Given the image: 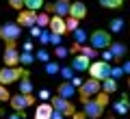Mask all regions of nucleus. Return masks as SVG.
<instances>
[{
    "instance_id": "obj_25",
    "label": "nucleus",
    "mask_w": 130,
    "mask_h": 119,
    "mask_svg": "<svg viewBox=\"0 0 130 119\" xmlns=\"http://www.w3.org/2000/svg\"><path fill=\"white\" fill-rule=\"evenodd\" d=\"M104 9H121L124 7V0H98Z\"/></svg>"
},
{
    "instance_id": "obj_40",
    "label": "nucleus",
    "mask_w": 130,
    "mask_h": 119,
    "mask_svg": "<svg viewBox=\"0 0 130 119\" xmlns=\"http://www.w3.org/2000/svg\"><path fill=\"white\" fill-rule=\"evenodd\" d=\"M41 30H43V28H39V26H32V28H30V37H32V39H39Z\"/></svg>"
},
{
    "instance_id": "obj_4",
    "label": "nucleus",
    "mask_w": 130,
    "mask_h": 119,
    "mask_svg": "<svg viewBox=\"0 0 130 119\" xmlns=\"http://www.w3.org/2000/svg\"><path fill=\"white\" fill-rule=\"evenodd\" d=\"M111 63H106V61H93L91 67H89V78H95V80H106V78H111Z\"/></svg>"
},
{
    "instance_id": "obj_23",
    "label": "nucleus",
    "mask_w": 130,
    "mask_h": 119,
    "mask_svg": "<svg viewBox=\"0 0 130 119\" xmlns=\"http://www.w3.org/2000/svg\"><path fill=\"white\" fill-rule=\"evenodd\" d=\"M61 78H63V82H72L74 80V67L72 65H67V67H61Z\"/></svg>"
},
{
    "instance_id": "obj_34",
    "label": "nucleus",
    "mask_w": 130,
    "mask_h": 119,
    "mask_svg": "<svg viewBox=\"0 0 130 119\" xmlns=\"http://www.w3.org/2000/svg\"><path fill=\"white\" fill-rule=\"evenodd\" d=\"M54 54H56V59H65V56L70 54V48H65V46H59L54 50Z\"/></svg>"
},
{
    "instance_id": "obj_8",
    "label": "nucleus",
    "mask_w": 130,
    "mask_h": 119,
    "mask_svg": "<svg viewBox=\"0 0 130 119\" xmlns=\"http://www.w3.org/2000/svg\"><path fill=\"white\" fill-rule=\"evenodd\" d=\"M50 13L59 15V18H70V9H72V0H54L46 7Z\"/></svg>"
},
{
    "instance_id": "obj_3",
    "label": "nucleus",
    "mask_w": 130,
    "mask_h": 119,
    "mask_svg": "<svg viewBox=\"0 0 130 119\" xmlns=\"http://www.w3.org/2000/svg\"><path fill=\"white\" fill-rule=\"evenodd\" d=\"M100 91H102V82L95 80V78H89V80L83 82V87L78 89V97H80V102H87L91 97H95Z\"/></svg>"
},
{
    "instance_id": "obj_30",
    "label": "nucleus",
    "mask_w": 130,
    "mask_h": 119,
    "mask_svg": "<svg viewBox=\"0 0 130 119\" xmlns=\"http://www.w3.org/2000/svg\"><path fill=\"white\" fill-rule=\"evenodd\" d=\"M80 54H85V56H87V59H95V56H98V50H95V48H93V46H83V50H80Z\"/></svg>"
},
{
    "instance_id": "obj_14",
    "label": "nucleus",
    "mask_w": 130,
    "mask_h": 119,
    "mask_svg": "<svg viewBox=\"0 0 130 119\" xmlns=\"http://www.w3.org/2000/svg\"><path fill=\"white\" fill-rule=\"evenodd\" d=\"M128 110H130V100H128V95H121L117 102H113V113L115 115H128Z\"/></svg>"
},
{
    "instance_id": "obj_45",
    "label": "nucleus",
    "mask_w": 130,
    "mask_h": 119,
    "mask_svg": "<svg viewBox=\"0 0 130 119\" xmlns=\"http://www.w3.org/2000/svg\"><path fill=\"white\" fill-rule=\"evenodd\" d=\"M72 119H89V117H87L85 113H78V110H76V113L72 115Z\"/></svg>"
},
{
    "instance_id": "obj_11",
    "label": "nucleus",
    "mask_w": 130,
    "mask_h": 119,
    "mask_svg": "<svg viewBox=\"0 0 130 119\" xmlns=\"http://www.w3.org/2000/svg\"><path fill=\"white\" fill-rule=\"evenodd\" d=\"M5 65L7 67H18L20 65V52L15 48V43H7L5 48Z\"/></svg>"
},
{
    "instance_id": "obj_48",
    "label": "nucleus",
    "mask_w": 130,
    "mask_h": 119,
    "mask_svg": "<svg viewBox=\"0 0 130 119\" xmlns=\"http://www.w3.org/2000/svg\"><path fill=\"white\" fill-rule=\"evenodd\" d=\"M7 119H24V115L22 113H13V115H9Z\"/></svg>"
},
{
    "instance_id": "obj_20",
    "label": "nucleus",
    "mask_w": 130,
    "mask_h": 119,
    "mask_svg": "<svg viewBox=\"0 0 130 119\" xmlns=\"http://www.w3.org/2000/svg\"><path fill=\"white\" fill-rule=\"evenodd\" d=\"M102 91L108 93V95L115 93L117 91V80H115V78H106V80H102Z\"/></svg>"
},
{
    "instance_id": "obj_50",
    "label": "nucleus",
    "mask_w": 130,
    "mask_h": 119,
    "mask_svg": "<svg viewBox=\"0 0 130 119\" xmlns=\"http://www.w3.org/2000/svg\"><path fill=\"white\" fill-rule=\"evenodd\" d=\"M111 119H113V117H111Z\"/></svg>"
},
{
    "instance_id": "obj_1",
    "label": "nucleus",
    "mask_w": 130,
    "mask_h": 119,
    "mask_svg": "<svg viewBox=\"0 0 130 119\" xmlns=\"http://www.w3.org/2000/svg\"><path fill=\"white\" fill-rule=\"evenodd\" d=\"M24 76H28V69L26 67H2L0 69V84H13V82H20Z\"/></svg>"
},
{
    "instance_id": "obj_39",
    "label": "nucleus",
    "mask_w": 130,
    "mask_h": 119,
    "mask_svg": "<svg viewBox=\"0 0 130 119\" xmlns=\"http://www.w3.org/2000/svg\"><path fill=\"white\" fill-rule=\"evenodd\" d=\"M102 61H106V63H113V61H115L113 52H111V50H104V52H102Z\"/></svg>"
},
{
    "instance_id": "obj_5",
    "label": "nucleus",
    "mask_w": 130,
    "mask_h": 119,
    "mask_svg": "<svg viewBox=\"0 0 130 119\" xmlns=\"http://www.w3.org/2000/svg\"><path fill=\"white\" fill-rule=\"evenodd\" d=\"M89 43H91L95 50H108V46L113 43L111 32L108 30H93L91 35H89Z\"/></svg>"
},
{
    "instance_id": "obj_46",
    "label": "nucleus",
    "mask_w": 130,
    "mask_h": 119,
    "mask_svg": "<svg viewBox=\"0 0 130 119\" xmlns=\"http://www.w3.org/2000/svg\"><path fill=\"white\" fill-rule=\"evenodd\" d=\"M121 69H124V74H128V76H130V61H126V63L121 65Z\"/></svg>"
},
{
    "instance_id": "obj_37",
    "label": "nucleus",
    "mask_w": 130,
    "mask_h": 119,
    "mask_svg": "<svg viewBox=\"0 0 130 119\" xmlns=\"http://www.w3.org/2000/svg\"><path fill=\"white\" fill-rule=\"evenodd\" d=\"M121 76H124V69H121V67H113V69H111V78H115V80H119Z\"/></svg>"
},
{
    "instance_id": "obj_26",
    "label": "nucleus",
    "mask_w": 130,
    "mask_h": 119,
    "mask_svg": "<svg viewBox=\"0 0 130 119\" xmlns=\"http://www.w3.org/2000/svg\"><path fill=\"white\" fill-rule=\"evenodd\" d=\"M65 26H67V32H76L80 28V20H76V18H65Z\"/></svg>"
},
{
    "instance_id": "obj_47",
    "label": "nucleus",
    "mask_w": 130,
    "mask_h": 119,
    "mask_svg": "<svg viewBox=\"0 0 130 119\" xmlns=\"http://www.w3.org/2000/svg\"><path fill=\"white\" fill-rule=\"evenodd\" d=\"M52 119H65V115L59 113V110H54V113H52Z\"/></svg>"
},
{
    "instance_id": "obj_12",
    "label": "nucleus",
    "mask_w": 130,
    "mask_h": 119,
    "mask_svg": "<svg viewBox=\"0 0 130 119\" xmlns=\"http://www.w3.org/2000/svg\"><path fill=\"white\" fill-rule=\"evenodd\" d=\"M91 63H93V61L87 59L85 54H76L74 59H72V67H74V72H89Z\"/></svg>"
},
{
    "instance_id": "obj_43",
    "label": "nucleus",
    "mask_w": 130,
    "mask_h": 119,
    "mask_svg": "<svg viewBox=\"0 0 130 119\" xmlns=\"http://www.w3.org/2000/svg\"><path fill=\"white\" fill-rule=\"evenodd\" d=\"M83 82H85V80H83V78H78V76H74V80H72V84H74L76 89H80V87H83Z\"/></svg>"
},
{
    "instance_id": "obj_17",
    "label": "nucleus",
    "mask_w": 130,
    "mask_h": 119,
    "mask_svg": "<svg viewBox=\"0 0 130 119\" xmlns=\"http://www.w3.org/2000/svg\"><path fill=\"white\" fill-rule=\"evenodd\" d=\"M56 95L65 97V100H74V95H76V87H74L72 82H63V84H59V87H56Z\"/></svg>"
},
{
    "instance_id": "obj_18",
    "label": "nucleus",
    "mask_w": 130,
    "mask_h": 119,
    "mask_svg": "<svg viewBox=\"0 0 130 119\" xmlns=\"http://www.w3.org/2000/svg\"><path fill=\"white\" fill-rule=\"evenodd\" d=\"M108 50L113 52L115 61H121V59L126 56V52H128V46H126V43H121V41H113L111 46H108Z\"/></svg>"
},
{
    "instance_id": "obj_36",
    "label": "nucleus",
    "mask_w": 130,
    "mask_h": 119,
    "mask_svg": "<svg viewBox=\"0 0 130 119\" xmlns=\"http://www.w3.org/2000/svg\"><path fill=\"white\" fill-rule=\"evenodd\" d=\"M61 41H63V35H54V32H52V37H50V46L59 48V46H61Z\"/></svg>"
},
{
    "instance_id": "obj_22",
    "label": "nucleus",
    "mask_w": 130,
    "mask_h": 119,
    "mask_svg": "<svg viewBox=\"0 0 130 119\" xmlns=\"http://www.w3.org/2000/svg\"><path fill=\"white\" fill-rule=\"evenodd\" d=\"M35 61H37V59H35L32 52H22V54H20V65H24V67H30Z\"/></svg>"
},
{
    "instance_id": "obj_24",
    "label": "nucleus",
    "mask_w": 130,
    "mask_h": 119,
    "mask_svg": "<svg viewBox=\"0 0 130 119\" xmlns=\"http://www.w3.org/2000/svg\"><path fill=\"white\" fill-rule=\"evenodd\" d=\"M74 35V41L76 43H80V46H85V41H89V32L87 30H83V28H78L76 32H72Z\"/></svg>"
},
{
    "instance_id": "obj_31",
    "label": "nucleus",
    "mask_w": 130,
    "mask_h": 119,
    "mask_svg": "<svg viewBox=\"0 0 130 119\" xmlns=\"http://www.w3.org/2000/svg\"><path fill=\"white\" fill-rule=\"evenodd\" d=\"M35 59H37L39 63H50V52L48 50H37L35 52Z\"/></svg>"
},
{
    "instance_id": "obj_9",
    "label": "nucleus",
    "mask_w": 130,
    "mask_h": 119,
    "mask_svg": "<svg viewBox=\"0 0 130 119\" xmlns=\"http://www.w3.org/2000/svg\"><path fill=\"white\" fill-rule=\"evenodd\" d=\"M83 113L87 115L89 119H100V117H102V113H104V106H100L95 102V97H91V100L83 102Z\"/></svg>"
},
{
    "instance_id": "obj_6",
    "label": "nucleus",
    "mask_w": 130,
    "mask_h": 119,
    "mask_svg": "<svg viewBox=\"0 0 130 119\" xmlns=\"http://www.w3.org/2000/svg\"><path fill=\"white\" fill-rule=\"evenodd\" d=\"M35 102H37V97L32 95V93H30V95H26V93L11 95V106H13V110H15V113H22V115H24V110L30 108Z\"/></svg>"
},
{
    "instance_id": "obj_28",
    "label": "nucleus",
    "mask_w": 130,
    "mask_h": 119,
    "mask_svg": "<svg viewBox=\"0 0 130 119\" xmlns=\"http://www.w3.org/2000/svg\"><path fill=\"white\" fill-rule=\"evenodd\" d=\"M50 20H52V15L37 13V26H39V28H50Z\"/></svg>"
},
{
    "instance_id": "obj_33",
    "label": "nucleus",
    "mask_w": 130,
    "mask_h": 119,
    "mask_svg": "<svg viewBox=\"0 0 130 119\" xmlns=\"http://www.w3.org/2000/svg\"><path fill=\"white\" fill-rule=\"evenodd\" d=\"M50 37H52V32L43 28L41 35H39V43H41V46H50Z\"/></svg>"
},
{
    "instance_id": "obj_21",
    "label": "nucleus",
    "mask_w": 130,
    "mask_h": 119,
    "mask_svg": "<svg viewBox=\"0 0 130 119\" xmlns=\"http://www.w3.org/2000/svg\"><path fill=\"white\" fill-rule=\"evenodd\" d=\"M18 87H20V93H26V95L32 93V82H30V78H28V76H24L22 80H20Z\"/></svg>"
},
{
    "instance_id": "obj_19",
    "label": "nucleus",
    "mask_w": 130,
    "mask_h": 119,
    "mask_svg": "<svg viewBox=\"0 0 130 119\" xmlns=\"http://www.w3.org/2000/svg\"><path fill=\"white\" fill-rule=\"evenodd\" d=\"M124 30H126V20L124 18H113L111 24H108V32L111 35H119Z\"/></svg>"
},
{
    "instance_id": "obj_49",
    "label": "nucleus",
    "mask_w": 130,
    "mask_h": 119,
    "mask_svg": "<svg viewBox=\"0 0 130 119\" xmlns=\"http://www.w3.org/2000/svg\"><path fill=\"white\" fill-rule=\"evenodd\" d=\"M128 89H130V76H128Z\"/></svg>"
},
{
    "instance_id": "obj_32",
    "label": "nucleus",
    "mask_w": 130,
    "mask_h": 119,
    "mask_svg": "<svg viewBox=\"0 0 130 119\" xmlns=\"http://www.w3.org/2000/svg\"><path fill=\"white\" fill-rule=\"evenodd\" d=\"M95 102H98V104H100V106H104V108H106V106H108V102H111V100H108V93L100 91V93H98V95H95Z\"/></svg>"
},
{
    "instance_id": "obj_27",
    "label": "nucleus",
    "mask_w": 130,
    "mask_h": 119,
    "mask_svg": "<svg viewBox=\"0 0 130 119\" xmlns=\"http://www.w3.org/2000/svg\"><path fill=\"white\" fill-rule=\"evenodd\" d=\"M43 7V0H26L24 2V9H28V11H37L39 13V9Z\"/></svg>"
},
{
    "instance_id": "obj_29",
    "label": "nucleus",
    "mask_w": 130,
    "mask_h": 119,
    "mask_svg": "<svg viewBox=\"0 0 130 119\" xmlns=\"http://www.w3.org/2000/svg\"><path fill=\"white\" fill-rule=\"evenodd\" d=\"M46 74H48V76H56V74H61V65L56 63V61L46 63Z\"/></svg>"
},
{
    "instance_id": "obj_42",
    "label": "nucleus",
    "mask_w": 130,
    "mask_h": 119,
    "mask_svg": "<svg viewBox=\"0 0 130 119\" xmlns=\"http://www.w3.org/2000/svg\"><path fill=\"white\" fill-rule=\"evenodd\" d=\"M22 48H24L22 52H32V50H35V43H32V41H24Z\"/></svg>"
},
{
    "instance_id": "obj_15",
    "label": "nucleus",
    "mask_w": 130,
    "mask_h": 119,
    "mask_svg": "<svg viewBox=\"0 0 130 119\" xmlns=\"http://www.w3.org/2000/svg\"><path fill=\"white\" fill-rule=\"evenodd\" d=\"M52 113H54L52 104L50 102H43V104H39L35 108V119H52Z\"/></svg>"
},
{
    "instance_id": "obj_35",
    "label": "nucleus",
    "mask_w": 130,
    "mask_h": 119,
    "mask_svg": "<svg viewBox=\"0 0 130 119\" xmlns=\"http://www.w3.org/2000/svg\"><path fill=\"white\" fill-rule=\"evenodd\" d=\"M0 102H11V95H9L5 84H0Z\"/></svg>"
},
{
    "instance_id": "obj_13",
    "label": "nucleus",
    "mask_w": 130,
    "mask_h": 119,
    "mask_svg": "<svg viewBox=\"0 0 130 119\" xmlns=\"http://www.w3.org/2000/svg\"><path fill=\"white\" fill-rule=\"evenodd\" d=\"M50 32H54V35H65V32H67V26H65V18L52 15V20H50Z\"/></svg>"
},
{
    "instance_id": "obj_10",
    "label": "nucleus",
    "mask_w": 130,
    "mask_h": 119,
    "mask_svg": "<svg viewBox=\"0 0 130 119\" xmlns=\"http://www.w3.org/2000/svg\"><path fill=\"white\" fill-rule=\"evenodd\" d=\"M15 22H18L22 28H28V30H30L32 26H37V11H28V9H22Z\"/></svg>"
},
{
    "instance_id": "obj_2",
    "label": "nucleus",
    "mask_w": 130,
    "mask_h": 119,
    "mask_svg": "<svg viewBox=\"0 0 130 119\" xmlns=\"http://www.w3.org/2000/svg\"><path fill=\"white\" fill-rule=\"evenodd\" d=\"M22 35V26L18 22H5L0 26V39L5 43H15Z\"/></svg>"
},
{
    "instance_id": "obj_41",
    "label": "nucleus",
    "mask_w": 130,
    "mask_h": 119,
    "mask_svg": "<svg viewBox=\"0 0 130 119\" xmlns=\"http://www.w3.org/2000/svg\"><path fill=\"white\" fill-rule=\"evenodd\" d=\"M80 50H83V46H80V43H76V41L72 43V48H70V52H72L74 56H76V54H80Z\"/></svg>"
},
{
    "instance_id": "obj_44",
    "label": "nucleus",
    "mask_w": 130,
    "mask_h": 119,
    "mask_svg": "<svg viewBox=\"0 0 130 119\" xmlns=\"http://www.w3.org/2000/svg\"><path fill=\"white\" fill-rule=\"evenodd\" d=\"M39 97H41V100H50V91H48V89H41V91H39Z\"/></svg>"
},
{
    "instance_id": "obj_38",
    "label": "nucleus",
    "mask_w": 130,
    "mask_h": 119,
    "mask_svg": "<svg viewBox=\"0 0 130 119\" xmlns=\"http://www.w3.org/2000/svg\"><path fill=\"white\" fill-rule=\"evenodd\" d=\"M24 2H26V0H9V5L13 7V9H18V11L24 9Z\"/></svg>"
},
{
    "instance_id": "obj_16",
    "label": "nucleus",
    "mask_w": 130,
    "mask_h": 119,
    "mask_svg": "<svg viewBox=\"0 0 130 119\" xmlns=\"http://www.w3.org/2000/svg\"><path fill=\"white\" fill-rule=\"evenodd\" d=\"M70 15H72V18H76V20H83V18H87V5H85L83 0H76V2H72Z\"/></svg>"
},
{
    "instance_id": "obj_7",
    "label": "nucleus",
    "mask_w": 130,
    "mask_h": 119,
    "mask_svg": "<svg viewBox=\"0 0 130 119\" xmlns=\"http://www.w3.org/2000/svg\"><path fill=\"white\" fill-rule=\"evenodd\" d=\"M50 104H52V108H54V110L63 113L65 117H72V115L76 113V108H74V102L65 100V97H61V95H52V97H50Z\"/></svg>"
}]
</instances>
